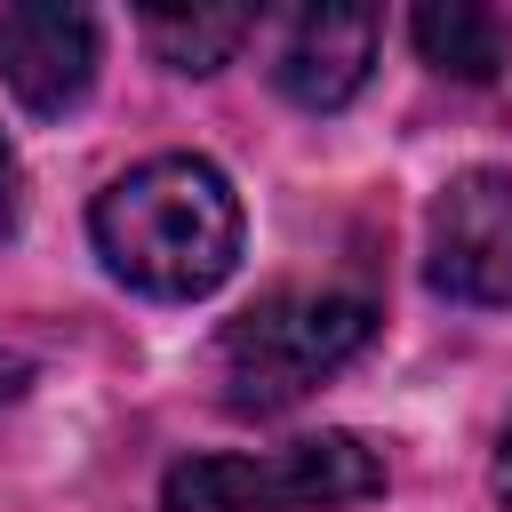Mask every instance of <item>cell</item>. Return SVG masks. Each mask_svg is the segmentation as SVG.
I'll list each match as a JSON object with an SVG mask.
<instances>
[{
    "mask_svg": "<svg viewBox=\"0 0 512 512\" xmlns=\"http://www.w3.org/2000/svg\"><path fill=\"white\" fill-rule=\"evenodd\" d=\"M96 256L144 288V296H208L240 264V200L216 160L200 152H160L128 176H112L88 208Z\"/></svg>",
    "mask_w": 512,
    "mask_h": 512,
    "instance_id": "1",
    "label": "cell"
},
{
    "mask_svg": "<svg viewBox=\"0 0 512 512\" xmlns=\"http://www.w3.org/2000/svg\"><path fill=\"white\" fill-rule=\"evenodd\" d=\"M376 336V304L352 288H272L216 336V376L240 416L296 408Z\"/></svg>",
    "mask_w": 512,
    "mask_h": 512,
    "instance_id": "2",
    "label": "cell"
},
{
    "mask_svg": "<svg viewBox=\"0 0 512 512\" xmlns=\"http://www.w3.org/2000/svg\"><path fill=\"white\" fill-rule=\"evenodd\" d=\"M384 496V456L360 432H312L256 456H192L160 480L168 512H344Z\"/></svg>",
    "mask_w": 512,
    "mask_h": 512,
    "instance_id": "3",
    "label": "cell"
},
{
    "mask_svg": "<svg viewBox=\"0 0 512 512\" xmlns=\"http://www.w3.org/2000/svg\"><path fill=\"white\" fill-rule=\"evenodd\" d=\"M424 272L448 304H512V176L464 168L432 200Z\"/></svg>",
    "mask_w": 512,
    "mask_h": 512,
    "instance_id": "4",
    "label": "cell"
},
{
    "mask_svg": "<svg viewBox=\"0 0 512 512\" xmlns=\"http://www.w3.org/2000/svg\"><path fill=\"white\" fill-rule=\"evenodd\" d=\"M0 80L24 112L56 120L96 80V16L64 0H16L0 8Z\"/></svg>",
    "mask_w": 512,
    "mask_h": 512,
    "instance_id": "5",
    "label": "cell"
},
{
    "mask_svg": "<svg viewBox=\"0 0 512 512\" xmlns=\"http://www.w3.org/2000/svg\"><path fill=\"white\" fill-rule=\"evenodd\" d=\"M376 40H384L376 8H296L272 40V80H280L288 104L336 112V104L360 96V80L376 64Z\"/></svg>",
    "mask_w": 512,
    "mask_h": 512,
    "instance_id": "6",
    "label": "cell"
},
{
    "mask_svg": "<svg viewBox=\"0 0 512 512\" xmlns=\"http://www.w3.org/2000/svg\"><path fill=\"white\" fill-rule=\"evenodd\" d=\"M408 32H416L424 64L448 72V80H496V72L512 64L504 16H496V8H472V0H424V8L408 16Z\"/></svg>",
    "mask_w": 512,
    "mask_h": 512,
    "instance_id": "7",
    "label": "cell"
},
{
    "mask_svg": "<svg viewBox=\"0 0 512 512\" xmlns=\"http://www.w3.org/2000/svg\"><path fill=\"white\" fill-rule=\"evenodd\" d=\"M248 32H256L248 8H144V40H152V56L176 64V72H216V64H232V48H240Z\"/></svg>",
    "mask_w": 512,
    "mask_h": 512,
    "instance_id": "8",
    "label": "cell"
},
{
    "mask_svg": "<svg viewBox=\"0 0 512 512\" xmlns=\"http://www.w3.org/2000/svg\"><path fill=\"white\" fill-rule=\"evenodd\" d=\"M16 192H24V184H16V152H8V136H0V240L16 232Z\"/></svg>",
    "mask_w": 512,
    "mask_h": 512,
    "instance_id": "9",
    "label": "cell"
},
{
    "mask_svg": "<svg viewBox=\"0 0 512 512\" xmlns=\"http://www.w3.org/2000/svg\"><path fill=\"white\" fill-rule=\"evenodd\" d=\"M488 488H496V504L512 512V416H504V432H496V464H488Z\"/></svg>",
    "mask_w": 512,
    "mask_h": 512,
    "instance_id": "10",
    "label": "cell"
}]
</instances>
